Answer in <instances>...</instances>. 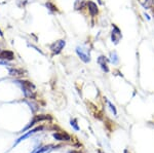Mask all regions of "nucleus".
Here are the masks:
<instances>
[{"label":"nucleus","mask_w":154,"mask_h":153,"mask_svg":"<svg viewBox=\"0 0 154 153\" xmlns=\"http://www.w3.org/2000/svg\"><path fill=\"white\" fill-rule=\"evenodd\" d=\"M76 53L79 58L82 60L84 63H88L91 61V56H89V50L88 48H84L82 46H77Z\"/></svg>","instance_id":"2"},{"label":"nucleus","mask_w":154,"mask_h":153,"mask_svg":"<svg viewBox=\"0 0 154 153\" xmlns=\"http://www.w3.org/2000/svg\"><path fill=\"white\" fill-rule=\"evenodd\" d=\"M0 65H6V66H7L6 61H5V62H0Z\"/></svg>","instance_id":"17"},{"label":"nucleus","mask_w":154,"mask_h":153,"mask_svg":"<svg viewBox=\"0 0 154 153\" xmlns=\"http://www.w3.org/2000/svg\"><path fill=\"white\" fill-rule=\"evenodd\" d=\"M14 59V53L11 50H0V60L11 61Z\"/></svg>","instance_id":"6"},{"label":"nucleus","mask_w":154,"mask_h":153,"mask_svg":"<svg viewBox=\"0 0 154 153\" xmlns=\"http://www.w3.org/2000/svg\"><path fill=\"white\" fill-rule=\"evenodd\" d=\"M152 12H153V14H154V1H153V3H152Z\"/></svg>","instance_id":"19"},{"label":"nucleus","mask_w":154,"mask_h":153,"mask_svg":"<svg viewBox=\"0 0 154 153\" xmlns=\"http://www.w3.org/2000/svg\"><path fill=\"white\" fill-rule=\"evenodd\" d=\"M122 37L121 35V32L119 30V28L117 26L113 24V31H112V35H111V39H112V42H114L115 44L118 43V41L120 40V38Z\"/></svg>","instance_id":"4"},{"label":"nucleus","mask_w":154,"mask_h":153,"mask_svg":"<svg viewBox=\"0 0 154 153\" xmlns=\"http://www.w3.org/2000/svg\"><path fill=\"white\" fill-rule=\"evenodd\" d=\"M53 148L54 146H51V145H49V146H44V147H39V148H36L32 153H45L49 151V150H51Z\"/></svg>","instance_id":"12"},{"label":"nucleus","mask_w":154,"mask_h":153,"mask_svg":"<svg viewBox=\"0 0 154 153\" xmlns=\"http://www.w3.org/2000/svg\"><path fill=\"white\" fill-rule=\"evenodd\" d=\"M123 153H130V152H128V150H126V149H125V151H123Z\"/></svg>","instance_id":"21"},{"label":"nucleus","mask_w":154,"mask_h":153,"mask_svg":"<svg viewBox=\"0 0 154 153\" xmlns=\"http://www.w3.org/2000/svg\"><path fill=\"white\" fill-rule=\"evenodd\" d=\"M108 105H109V107H110L111 111H112V112L114 113V115H117V111H116L115 106H114L112 103H110V102H108Z\"/></svg>","instance_id":"15"},{"label":"nucleus","mask_w":154,"mask_h":153,"mask_svg":"<svg viewBox=\"0 0 154 153\" xmlns=\"http://www.w3.org/2000/svg\"><path fill=\"white\" fill-rule=\"evenodd\" d=\"M85 5H86V2L84 0H75L74 8H75V11H80V9H83Z\"/></svg>","instance_id":"11"},{"label":"nucleus","mask_w":154,"mask_h":153,"mask_svg":"<svg viewBox=\"0 0 154 153\" xmlns=\"http://www.w3.org/2000/svg\"><path fill=\"white\" fill-rule=\"evenodd\" d=\"M53 137L58 141H70L71 138L67 134H62V133H54L53 134Z\"/></svg>","instance_id":"9"},{"label":"nucleus","mask_w":154,"mask_h":153,"mask_svg":"<svg viewBox=\"0 0 154 153\" xmlns=\"http://www.w3.org/2000/svg\"><path fill=\"white\" fill-rule=\"evenodd\" d=\"M98 63L99 65L101 66V69L104 71V72H109V67H108V64H107V60H106V57L104 56H100L98 58Z\"/></svg>","instance_id":"8"},{"label":"nucleus","mask_w":154,"mask_h":153,"mask_svg":"<svg viewBox=\"0 0 154 153\" xmlns=\"http://www.w3.org/2000/svg\"><path fill=\"white\" fill-rule=\"evenodd\" d=\"M86 5H88V11H89V14L91 17H96L97 14H99V8H98V5L93 1H88L86 2Z\"/></svg>","instance_id":"5"},{"label":"nucleus","mask_w":154,"mask_h":153,"mask_svg":"<svg viewBox=\"0 0 154 153\" xmlns=\"http://www.w3.org/2000/svg\"><path fill=\"white\" fill-rule=\"evenodd\" d=\"M45 6L48 7L49 11H58V8H57V6L54 5L53 2H51V1L46 2V3H45Z\"/></svg>","instance_id":"14"},{"label":"nucleus","mask_w":154,"mask_h":153,"mask_svg":"<svg viewBox=\"0 0 154 153\" xmlns=\"http://www.w3.org/2000/svg\"><path fill=\"white\" fill-rule=\"evenodd\" d=\"M70 153H80V152H79V151H71Z\"/></svg>","instance_id":"20"},{"label":"nucleus","mask_w":154,"mask_h":153,"mask_svg":"<svg viewBox=\"0 0 154 153\" xmlns=\"http://www.w3.org/2000/svg\"><path fill=\"white\" fill-rule=\"evenodd\" d=\"M110 61H111V63L114 64V65H116V64L118 63V56L115 51H113V53L110 54Z\"/></svg>","instance_id":"13"},{"label":"nucleus","mask_w":154,"mask_h":153,"mask_svg":"<svg viewBox=\"0 0 154 153\" xmlns=\"http://www.w3.org/2000/svg\"><path fill=\"white\" fill-rule=\"evenodd\" d=\"M70 123H71V125H72V127H73L74 129H75L76 130H79L78 125H77V121H76V119H71Z\"/></svg>","instance_id":"16"},{"label":"nucleus","mask_w":154,"mask_h":153,"mask_svg":"<svg viewBox=\"0 0 154 153\" xmlns=\"http://www.w3.org/2000/svg\"><path fill=\"white\" fill-rule=\"evenodd\" d=\"M0 36H1V37H3V32H2L1 29H0Z\"/></svg>","instance_id":"18"},{"label":"nucleus","mask_w":154,"mask_h":153,"mask_svg":"<svg viewBox=\"0 0 154 153\" xmlns=\"http://www.w3.org/2000/svg\"><path fill=\"white\" fill-rule=\"evenodd\" d=\"M42 129H43V127H35V129H34V130H29V132L27 133V134H25L24 136H22V137H20L19 139L17 140V142L14 143V145L19 144L20 142H22V141H23V140L27 139V138H29L30 136H32V135H33V134H35V133H37V132H38V130H41Z\"/></svg>","instance_id":"7"},{"label":"nucleus","mask_w":154,"mask_h":153,"mask_svg":"<svg viewBox=\"0 0 154 153\" xmlns=\"http://www.w3.org/2000/svg\"><path fill=\"white\" fill-rule=\"evenodd\" d=\"M9 74L11 76H23L25 75L24 71L22 69H17V68H8Z\"/></svg>","instance_id":"10"},{"label":"nucleus","mask_w":154,"mask_h":153,"mask_svg":"<svg viewBox=\"0 0 154 153\" xmlns=\"http://www.w3.org/2000/svg\"><path fill=\"white\" fill-rule=\"evenodd\" d=\"M65 45H66V41L63 40V39L54 42L51 45V53H53V55H59V54L63 50V48L65 47Z\"/></svg>","instance_id":"3"},{"label":"nucleus","mask_w":154,"mask_h":153,"mask_svg":"<svg viewBox=\"0 0 154 153\" xmlns=\"http://www.w3.org/2000/svg\"><path fill=\"white\" fill-rule=\"evenodd\" d=\"M14 82L22 88L24 93V96L27 99L34 100L36 98V92H35V85L27 80H16Z\"/></svg>","instance_id":"1"}]
</instances>
